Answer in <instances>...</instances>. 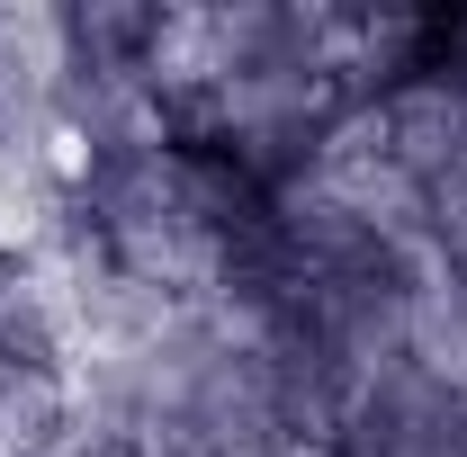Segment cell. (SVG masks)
<instances>
[{
    "label": "cell",
    "mask_w": 467,
    "mask_h": 457,
    "mask_svg": "<svg viewBox=\"0 0 467 457\" xmlns=\"http://www.w3.org/2000/svg\"><path fill=\"white\" fill-rule=\"evenodd\" d=\"M9 179H18V153H9V135H0V198H9Z\"/></svg>",
    "instance_id": "obj_1"
}]
</instances>
